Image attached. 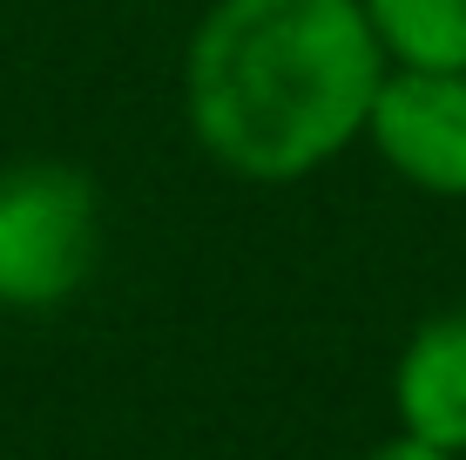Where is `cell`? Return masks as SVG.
Listing matches in <instances>:
<instances>
[{
	"label": "cell",
	"instance_id": "obj_1",
	"mask_svg": "<svg viewBox=\"0 0 466 460\" xmlns=\"http://www.w3.org/2000/svg\"><path fill=\"white\" fill-rule=\"evenodd\" d=\"M385 47L359 0H210L183 41V129L237 183L291 189L365 142Z\"/></svg>",
	"mask_w": 466,
	"mask_h": 460
},
{
	"label": "cell",
	"instance_id": "obj_2",
	"mask_svg": "<svg viewBox=\"0 0 466 460\" xmlns=\"http://www.w3.org/2000/svg\"><path fill=\"white\" fill-rule=\"evenodd\" d=\"M102 264V189L68 156L0 163V312H55Z\"/></svg>",
	"mask_w": 466,
	"mask_h": 460
},
{
	"label": "cell",
	"instance_id": "obj_3",
	"mask_svg": "<svg viewBox=\"0 0 466 460\" xmlns=\"http://www.w3.org/2000/svg\"><path fill=\"white\" fill-rule=\"evenodd\" d=\"M365 149L420 197L466 203V68H385Z\"/></svg>",
	"mask_w": 466,
	"mask_h": 460
},
{
	"label": "cell",
	"instance_id": "obj_4",
	"mask_svg": "<svg viewBox=\"0 0 466 460\" xmlns=\"http://www.w3.org/2000/svg\"><path fill=\"white\" fill-rule=\"evenodd\" d=\"M392 426L466 460V305H446L406 332L392 359Z\"/></svg>",
	"mask_w": 466,
	"mask_h": 460
},
{
	"label": "cell",
	"instance_id": "obj_5",
	"mask_svg": "<svg viewBox=\"0 0 466 460\" xmlns=\"http://www.w3.org/2000/svg\"><path fill=\"white\" fill-rule=\"evenodd\" d=\"M392 68H466V0H359Z\"/></svg>",
	"mask_w": 466,
	"mask_h": 460
},
{
	"label": "cell",
	"instance_id": "obj_6",
	"mask_svg": "<svg viewBox=\"0 0 466 460\" xmlns=\"http://www.w3.org/2000/svg\"><path fill=\"white\" fill-rule=\"evenodd\" d=\"M365 460H460V454H446V447H432V440H420V434H399V426H392V434H385Z\"/></svg>",
	"mask_w": 466,
	"mask_h": 460
}]
</instances>
